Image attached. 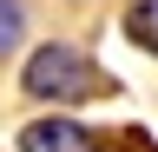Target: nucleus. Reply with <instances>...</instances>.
I'll list each match as a JSON object with an SVG mask.
<instances>
[{
    "label": "nucleus",
    "instance_id": "obj_4",
    "mask_svg": "<svg viewBox=\"0 0 158 152\" xmlns=\"http://www.w3.org/2000/svg\"><path fill=\"white\" fill-rule=\"evenodd\" d=\"M20 40H27V7L20 0H0V60L20 53Z\"/></svg>",
    "mask_w": 158,
    "mask_h": 152
},
{
    "label": "nucleus",
    "instance_id": "obj_2",
    "mask_svg": "<svg viewBox=\"0 0 158 152\" xmlns=\"http://www.w3.org/2000/svg\"><path fill=\"white\" fill-rule=\"evenodd\" d=\"M106 139H99L92 126H79L66 119V112H53V119H33V126H20V152H99Z\"/></svg>",
    "mask_w": 158,
    "mask_h": 152
},
{
    "label": "nucleus",
    "instance_id": "obj_3",
    "mask_svg": "<svg viewBox=\"0 0 158 152\" xmlns=\"http://www.w3.org/2000/svg\"><path fill=\"white\" fill-rule=\"evenodd\" d=\"M118 27H125V40H132L138 53H152V60H158V0H132Z\"/></svg>",
    "mask_w": 158,
    "mask_h": 152
},
{
    "label": "nucleus",
    "instance_id": "obj_1",
    "mask_svg": "<svg viewBox=\"0 0 158 152\" xmlns=\"http://www.w3.org/2000/svg\"><path fill=\"white\" fill-rule=\"evenodd\" d=\"M20 93L40 106H86V99H106L112 93V73L92 60L86 46L73 40H46L27 53V66H20Z\"/></svg>",
    "mask_w": 158,
    "mask_h": 152
}]
</instances>
